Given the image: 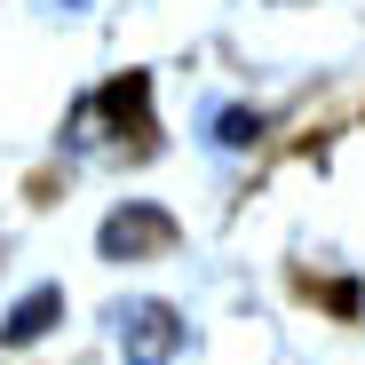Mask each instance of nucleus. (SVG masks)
<instances>
[{
    "instance_id": "obj_4",
    "label": "nucleus",
    "mask_w": 365,
    "mask_h": 365,
    "mask_svg": "<svg viewBox=\"0 0 365 365\" xmlns=\"http://www.w3.org/2000/svg\"><path fill=\"white\" fill-rule=\"evenodd\" d=\"M215 135H222V143H255V135H262V111H222Z\"/></svg>"
},
{
    "instance_id": "obj_3",
    "label": "nucleus",
    "mask_w": 365,
    "mask_h": 365,
    "mask_svg": "<svg viewBox=\"0 0 365 365\" xmlns=\"http://www.w3.org/2000/svg\"><path fill=\"white\" fill-rule=\"evenodd\" d=\"M56 318H64V286H32V294H16V310L0 318V349H32V341H48Z\"/></svg>"
},
{
    "instance_id": "obj_2",
    "label": "nucleus",
    "mask_w": 365,
    "mask_h": 365,
    "mask_svg": "<svg viewBox=\"0 0 365 365\" xmlns=\"http://www.w3.org/2000/svg\"><path fill=\"white\" fill-rule=\"evenodd\" d=\"M96 247H103L111 262H151V255L175 247V215L151 207V199H119V207L103 215V230H96Z\"/></svg>"
},
{
    "instance_id": "obj_1",
    "label": "nucleus",
    "mask_w": 365,
    "mask_h": 365,
    "mask_svg": "<svg viewBox=\"0 0 365 365\" xmlns=\"http://www.w3.org/2000/svg\"><path fill=\"white\" fill-rule=\"evenodd\" d=\"M182 341H191V326H182L175 302H159V294L111 302V349H119V365H175Z\"/></svg>"
}]
</instances>
